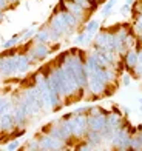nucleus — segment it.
<instances>
[{
	"label": "nucleus",
	"instance_id": "nucleus-8",
	"mask_svg": "<svg viewBox=\"0 0 142 151\" xmlns=\"http://www.w3.org/2000/svg\"><path fill=\"white\" fill-rule=\"evenodd\" d=\"M32 39H34V42H40V43H51V42H53V40H51V29H50L48 23L43 25L40 29H37Z\"/></svg>",
	"mask_w": 142,
	"mask_h": 151
},
{
	"label": "nucleus",
	"instance_id": "nucleus-5",
	"mask_svg": "<svg viewBox=\"0 0 142 151\" xmlns=\"http://www.w3.org/2000/svg\"><path fill=\"white\" fill-rule=\"evenodd\" d=\"M107 127V113L97 116H88V129L93 131H102Z\"/></svg>",
	"mask_w": 142,
	"mask_h": 151
},
{
	"label": "nucleus",
	"instance_id": "nucleus-1",
	"mask_svg": "<svg viewBox=\"0 0 142 151\" xmlns=\"http://www.w3.org/2000/svg\"><path fill=\"white\" fill-rule=\"evenodd\" d=\"M71 133L74 139H85V134L88 131V116L86 114H73L68 119Z\"/></svg>",
	"mask_w": 142,
	"mask_h": 151
},
{
	"label": "nucleus",
	"instance_id": "nucleus-20",
	"mask_svg": "<svg viewBox=\"0 0 142 151\" xmlns=\"http://www.w3.org/2000/svg\"><path fill=\"white\" fill-rule=\"evenodd\" d=\"M125 3H128V5H133V3H134V0H125Z\"/></svg>",
	"mask_w": 142,
	"mask_h": 151
},
{
	"label": "nucleus",
	"instance_id": "nucleus-2",
	"mask_svg": "<svg viewBox=\"0 0 142 151\" xmlns=\"http://www.w3.org/2000/svg\"><path fill=\"white\" fill-rule=\"evenodd\" d=\"M51 52L53 51L48 46V43H40V42H34V45L26 51V54H28V57H30L32 65L37 63V62H43Z\"/></svg>",
	"mask_w": 142,
	"mask_h": 151
},
{
	"label": "nucleus",
	"instance_id": "nucleus-18",
	"mask_svg": "<svg viewBox=\"0 0 142 151\" xmlns=\"http://www.w3.org/2000/svg\"><path fill=\"white\" fill-rule=\"evenodd\" d=\"M74 45H84V42H85V31H82V32H79L76 37H74Z\"/></svg>",
	"mask_w": 142,
	"mask_h": 151
},
{
	"label": "nucleus",
	"instance_id": "nucleus-14",
	"mask_svg": "<svg viewBox=\"0 0 142 151\" xmlns=\"http://www.w3.org/2000/svg\"><path fill=\"white\" fill-rule=\"evenodd\" d=\"M120 14H122L124 17H128L133 12V8H131V5H128V3H124L122 6H120Z\"/></svg>",
	"mask_w": 142,
	"mask_h": 151
},
{
	"label": "nucleus",
	"instance_id": "nucleus-11",
	"mask_svg": "<svg viewBox=\"0 0 142 151\" xmlns=\"http://www.w3.org/2000/svg\"><path fill=\"white\" fill-rule=\"evenodd\" d=\"M116 3H117V0H107V3L104 5L102 11H100V16H102L104 19H107L113 12V8H114V5H116Z\"/></svg>",
	"mask_w": 142,
	"mask_h": 151
},
{
	"label": "nucleus",
	"instance_id": "nucleus-22",
	"mask_svg": "<svg viewBox=\"0 0 142 151\" xmlns=\"http://www.w3.org/2000/svg\"><path fill=\"white\" fill-rule=\"evenodd\" d=\"M139 109H141V113H142V105H141V108H139Z\"/></svg>",
	"mask_w": 142,
	"mask_h": 151
},
{
	"label": "nucleus",
	"instance_id": "nucleus-21",
	"mask_svg": "<svg viewBox=\"0 0 142 151\" xmlns=\"http://www.w3.org/2000/svg\"><path fill=\"white\" fill-rule=\"evenodd\" d=\"M139 104H141V105H142V97H141V99H139Z\"/></svg>",
	"mask_w": 142,
	"mask_h": 151
},
{
	"label": "nucleus",
	"instance_id": "nucleus-17",
	"mask_svg": "<svg viewBox=\"0 0 142 151\" xmlns=\"http://www.w3.org/2000/svg\"><path fill=\"white\" fill-rule=\"evenodd\" d=\"M19 148H20V140L17 139V137L14 140L8 142V145H6V150H8V151H14V150H19Z\"/></svg>",
	"mask_w": 142,
	"mask_h": 151
},
{
	"label": "nucleus",
	"instance_id": "nucleus-15",
	"mask_svg": "<svg viewBox=\"0 0 142 151\" xmlns=\"http://www.w3.org/2000/svg\"><path fill=\"white\" fill-rule=\"evenodd\" d=\"M130 73H131V76L134 79H141L142 77V63H138Z\"/></svg>",
	"mask_w": 142,
	"mask_h": 151
},
{
	"label": "nucleus",
	"instance_id": "nucleus-12",
	"mask_svg": "<svg viewBox=\"0 0 142 151\" xmlns=\"http://www.w3.org/2000/svg\"><path fill=\"white\" fill-rule=\"evenodd\" d=\"M17 43H20V32L16 34V36H12L9 40L3 42V43H2V48H3V50H11V48H14Z\"/></svg>",
	"mask_w": 142,
	"mask_h": 151
},
{
	"label": "nucleus",
	"instance_id": "nucleus-19",
	"mask_svg": "<svg viewBox=\"0 0 142 151\" xmlns=\"http://www.w3.org/2000/svg\"><path fill=\"white\" fill-rule=\"evenodd\" d=\"M8 8H9V2H8V0H0V9L6 11Z\"/></svg>",
	"mask_w": 142,
	"mask_h": 151
},
{
	"label": "nucleus",
	"instance_id": "nucleus-10",
	"mask_svg": "<svg viewBox=\"0 0 142 151\" xmlns=\"http://www.w3.org/2000/svg\"><path fill=\"white\" fill-rule=\"evenodd\" d=\"M99 29H100V22H99V20H96V19L88 20V22L85 23V26H84V31L93 32V34H96Z\"/></svg>",
	"mask_w": 142,
	"mask_h": 151
},
{
	"label": "nucleus",
	"instance_id": "nucleus-3",
	"mask_svg": "<svg viewBox=\"0 0 142 151\" xmlns=\"http://www.w3.org/2000/svg\"><path fill=\"white\" fill-rule=\"evenodd\" d=\"M39 137V143H40V150H65L66 143L63 140H59L56 137H53L50 134L43 133L42 136H37Z\"/></svg>",
	"mask_w": 142,
	"mask_h": 151
},
{
	"label": "nucleus",
	"instance_id": "nucleus-4",
	"mask_svg": "<svg viewBox=\"0 0 142 151\" xmlns=\"http://www.w3.org/2000/svg\"><path fill=\"white\" fill-rule=\"evenodd\" d=\"M63 3H65V8H66V11H70L71 14H74L77 19H79V22L82 23L84 20L88 17V11L86 9H84L80 5H77L74 0H63Z\"/></svg>",
	"mask_w": 142,
	"mask_h": 151
},
{
	"label": "nucleus",
	"instance_id": "nucleus-6",
	"mask_svg": "<svg viewBox=\"0 0 142 151\" xmlns=\"http://www.w3.org/2000/svg\"><path fill=\"white\" fill-rule=\"evenodd\" d=\"M16 129V119H14V114L11 111L5 113L0 116V131L2 133H9V131H14Z\"/></svg>",
	"mask_w": 142,
	"mask_h": 151
},
{
	"label": "nucleus",
	"instance_id": "nucleus-23",
	"mask_svg": "<svg viewBox=\"0 0 142 151\" xmlns=\"http://www.w3.org/2000/svg\"><path fill=\"white\" fill-rule=\"evenodd\" d=\"M96 2H99V0H96Z\"/></svg>",
	"mask_w": 142,
	"mask_h": 151
},
{
	"label": "nucleus",
	"instance_id": "nucleus-9",
	"mask_svg": "<svg viewBox=\"0 0 142 151\" xmlns=\"http://www.w3.org/2000/svg\"><path fill=\"white\" fill-rule=\"evenodd\" d=\"M31 60L28 54H17V74H26L31 68Z\"/></svg>",
	"mask_w": 142,
	"mask_h": 151
},
{
	"label": "nucleus",
	"instance_id": "nucleus-7",
	"mask_svg": "<svg viewBox=\"0 0 142 151\" xmlns=\"http://www.w3.org/2000/svg\"><path fill=\"white\" fill-rule=\"evenodd\" d=\"M122 62H124V68L125 71L130 73L134 66H136L139 63V57H138V51L134 50V48H131V50H128L124 56H122Z\"/></svg>",
	"mask_w": 142,
	"mask_h": 151
},
{
	"label": "nucleus",
	"instance_id": "nucleus-13",
	"mask_svg": "<svg viewBox=\"0 0 142 151\" xmlns=\"http://www.w3.org/2000/svg\"><path fill=\"white\" fill-rule=\"evenodd\" d=\"M25 150H40V143H39V137L36 136L34 139H31L26 142V147Z\"/></svg>",
	"mask_w": 142,
	"mask_h": 151
},
{
	"label": "nucleus",
	"instance_id": "nucleus-16",
	"mask_svg": "<svg viewBox=\"0 0 142 151\" xmlns=\"http://www.w3.org/2000/svg\"><path fill=\"white\" fill-rule=\"evenodd\" d=\"M131 79H133L131 73H124L122 76H120V82H122L124 86H128V85H130V83H131Z\"/></svg>",
	"mask_w": 142,
	"mask_h": 151
}]
</instances>
